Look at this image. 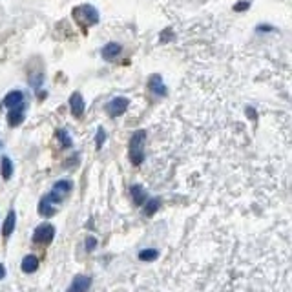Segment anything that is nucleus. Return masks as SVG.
I'll use <instances>...</instances> for the list:
<instances>
[{"label":"nucleus","instance_id":"nucleus-4","mask_svg":"<svg viewBox=\"0 0 292 292\" xmlns=\"http://www.w3.org/2000/svg\"><path fill=\"white\" fill-rule=\"evenodd\" d=\"M55 237V228L50 223H42L36 227L35 234H33V241L35 243H51Z\"/></svg>","mask_w":292,"mask_h":292},{"label":"nucleus","instance_id":"nucleus-24","mask_svg":"<svg viewBox=\"0 0 292 292\" xmlns=\"http://www.w3.org/2000/svg\"><path fill=\"white\" fill-rule=\"evenodd\" d=\"M4 276H6V267L4 265H0V279L4 278Z\"/></svg>","mask_w":292,"mask_h":292},{"label":"nucleus","instance_id":"nucleus-12","mask_svg":"<svg viewBox=\"0 0 292 292\" xmlns=\"http://www.w3.org/2000/svg\"><path fill=\"white\" fill-rule=\"evenodd\" d=\"M130 194H132V199L135 205H142L146 201V190L141 185H133V187L130 188Z\"/></svg>","mask_w":292,"mask_h":292},{"label":"nucleus","instance_id":"nucleus-7","mask_svg":"<svg viewBox=\"0 0 292 292\" xmlns=\"http://www.w3.org/2000/svg\"><path fill=\"white\" fill-rule=\"evenodd\" d=\"M121 51H123L121 44H117V42H108V44L100 50V55H102L104 60H115L119 55H121Z\"/></svg>","mask_w":292,"mask_h":292},{"label":"nucleus","instance_id":"nucleus-22","mask_svg":"<svg viewBox=\"0 0 292 292\" xmlns=\"http://www.w3.org/2000/svg\"><path fill=\"white\" fill-rule=\"evenodd\" d=\"M95 245H97L95 237H88V239H86V250H93V248H95Z\"/></svg>","mask_w":292,"mask_h":292},{"label":"nucleus","instance_id":"nucleus-16","mask_svg":"<svg viewBox=\"0 0 292 292\" xmlns=\"http://www.w3.org/2000/svg\"><path fill=\"white\" fill-rule=\"evenodd\" d=\"M39 212L42 215H53L55 214V208L51 206V201L48 197H42L41 205H39Z\"/></svg>","mask_w":292,"mask_h":292},{"label":"nucleus","instance_id":"nucleus-18","mask_svg":"<svg viewBox=\"0 0 292 292\" xmlns=\"http://www.w3.org/2000/svg\"><path fill=\"white\" fill-rule=\"evenodd\" d=\"M104 141H106V132H104V130H102V128H99V130H97V137H95V146H97V150H100V148H102Z\"/></svg>","mask_w":292,"mask_h":292},{"label":"nucleus","instance_id":"nucleus-10","mask_svg":"<svg viewBox=\"0 0 292 292\" xmlns=\"http://www.w3.org/2000/svg\"><path fill=\"white\" fill-rule=\"evenodd\" d=\"M90 285H91V279L88 278V276H75L68 292H88Z\"/></svg>","mask_w":292,"mask_h":292},{"label":"nucleus","instance_id":"nucleus-17","mask_svg":"<svg viewBox=\"0 0 292 292\" xmlns=\"http://www.w3.org/2000/svg\"><path fill=\"white\" fill-rule=\"evenodd\" d=\"M11 173H13V163H11L9 157H2V175H4V179L11 177Z\"/></svg>","mask_w":292,"mask_h":292},{"label":"nucleus","instance_id":"nucleus-15","mask_svg":"<svg viewBox=\"0 0 292 292\" xmlns=\"http://www.w3.org/2000/svg\"><path fill=\"white\" fill-rule=\"evenodd\" d=\"M161 206V199L154 197V199H146V205H144V214L146 215H154Z\"/></svg>","mask_w":292,"mask_h":292},{"label":"nucleus","instance_id":"nucleus-23","mask_svg":"<svg viewBox=\"0 0 292 292\" xmlns=\"http://www.w3.org/2000/svg\"><path fill=\"white\" fill-rule=\"evenodd\" d=\"M256 29H258V31H274L272 26H258Z\"/></svg>","mask_w":292,"mask_h":292},{"label":"nucleus","instance_id":"nucleus-11","mask_svg":"<svg viewBox=\"0 0 292 292\" xmlns=\"http://www.w3.org/2000/svg\"><path fill=\"white\" fill-rule=\"evenodd\" d=\"M148 88H150L152 91H154L155 95H166V86H164L163 79H161V75H152L150 79H148Z\"/></svg>","mask_w":292,"mask_h":292},{"label":"nucleus","instance_id":"nucleus-13","mask_svg":"<svg viewBox=\"0 0 292 292\" xmlns=\"http://www.w3.org/2000/svg\"><path fill=\"white\" fill-rule=\"evenodd\" d=\"M39 269V260H36L35 256H26L22 260V270L24 272H35Z\"/></svg>","mask_w":292,"mask_h":292},{"label":"nucleus","instance_id":"nucleus-9","mask_svg":"<svg viewBox=\"0 0 292 292\" xmlns=\"http://www.w3.org/2000/svg\"><path fill=\"white\" fill-rule=\"evenodd\" d=\"M24 110H26L24 102H22V104H18V106H15V108L9 110V114H8L9 126H18V124L22 123V121H24Z\"/></svg>","mask_w":292,"mask_h":292},{"label":"nucleus","instance_id":"nucleus-2","mask_svg":"<svg viewBox=\"0 0 292 292\" xmlns=\"http://www.w3.org/2000/svg\"><path fill=\"white\" fill-rule=\"evenodd\" d=\"M144 144H146V132L137 130L130 139V161L132 164H141L144 161Z\"/></svg>","mask_w":292,"mask_h":292},{"label":"nucleus","instance_id":"nucleus-19","mask_svg":"<svg viewBox=\"0 0 292 292\" xmlns=\"http://www.w3.org/2000/svg\"><path fill=\"white\" fill-rule=\"evenodd\" d=\"M157 256H159L157 250H142L141 254H139V258H141L142 261H152V260H155Z\"/></svg>","mask_w":292,"mask_h":292},{"label":"nucleus","instance_id":"nucleus-3","mask_svg":"<svg viewBox=\"0 0 292 292\" xmlns=\"http://www.w3.org/2000/svg\"><path fill=\"white\" fill-rule=\"evenodd\" d=\"M128 106H130V100L126 97H115L106 104V112H108L110 117H119V115H123L126 112Z\"/></svg>","mask_w":292,"mask_h":292},{"label":"nucleus","instance_id":"nucleus-20","mask_svg":"<svg viewBox=\"0 0 292 292\" xmlns=\"http://www.w3.org/2000/svg\"><path fill=\"white\" fill-rule=\"evenodd\" d=\"M57 137H59L60 141H62V146H64V148H69V146H71V139H69L68 133L64 132V130H59V132H57Z\"/></svg>","mask_w":292,"mask_h":292},{"label":"nucleus","instance_id":"nucleus-14","mask_svg":"<svg viewBox=\"0 0 292 292\" xmlns=\"http://www.w3.org/2000/svg\"><path fill=\"white\" fill-rule=\"evenodd\" d=\"M15 221H17V215H15V210H11L8 214V217H6V221H4V236H9V234L13 232L15 230Z\"/></svg>","mask_w":292,"mask_h":292},{"label":"nucleus","instance_id":"nucleus-21","mask_svg":"<svg viewBox=\"0 0 292 292\" xmlns=\"http://www.w3.org/2000/svg\"><path fill=\"white\" fill-rule=\"evenodd\" d=\"M250 8V2H239L237 6H234V11H245Z\"/></svg>","mask_w":292,"mask_h":292},{"label":"nucleus","instance_id":"nucleus-6","mask_svg":"<svg viewBox=\"0 0 292 292\" xmlns=\"http://www.w3.org/2000/svg\"><path fill=\"white\" fill-rule=\"evenodd\" d=\"M84 108H86V104H84L82 95L79 93V91H73L71 97H69V110H71L73 117H82Z\"/></svg>","mask_w":292,"mask_h":292},{"label":"nucleus","instance_id":"nucleus-8","mask_svg":"<svg viewBox=\"0 0 292 292\" xmlns=\"http://www.w3.org/2000/svg\"><path fill=\"white\" fill-rule=\"evenodd\" d=\"M24 102V93L20 90H13V91H9L8 95L4 97V100H2V104L6 106V108H15V106L18 104H22Z\"/></svg>","mask_w":292,"mask_h":292},{"label":"nucleus","instance_id":"nucleus-1","mask_svg":"<svg viewBox=\"0 0 292 292\" xmlns=\"http://www.w3.org/2000/svg\"><path fill=\"white\" fill-rule=\"evenodd\" d=\"M71 15H73V18L81 24V27L84 31H86V27L99 22V11L90 4H82V6H79V8H75L71 11Z\"/></svg>","mask_w":292,"mask_h":292},{"label":"nucleus","instance_id":"nucleus-5","mask_svg":"<svg viewBox=\"0 0 292 292\" xmlns=\"http://www.w3.org/2000/svg\"><path fill=\"white\" fill-rule=\"evenodd\" d=\"M69 190H71V182H69V181H59V182H55L53 192H51L50 196H46V197H48L51 203H59V201L62 199V196H66Z\"/></svg>","mask_w":292,"mask_h":292}]
</instances>
